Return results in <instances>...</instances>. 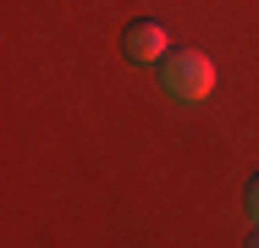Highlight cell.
I'll list each match as a JSON object with an SVG mask.
<instances>
[{"instance_id":"6da1fadb","label":"cell","mask_w":259,"mask_h":248,"mask_svg":"<svg viewBox=\"0 0 259 248\" xmlns=\"http://www.w3.org/2000/svg\"><path fill=\"white\" fill-rule=\"evenodd\" d=\"M160 83H165V94H171V99L199 105V99H209V89H215V61H209L204 50H165V61H160Z\"/></svg>"},{"instance_id":"7a4b0ae2","label":"cell","mask_w":259,"mask_h":248,"mask_svg":"<svg viewBox=\"0 0 259 248\" xmlns=\"http://www.w3.org/2000/svg\"><path fill=\"white\" fill-rule=\"evenodd\" d=\"M121 50H127V61H138V66H160L165 61V28L160 22H133L127 33H121Z\"/></svg>"},{"instance_id":"3957f363","label":"cell","mask_w":259,"mask_h":248,"mask_svg":"<svg viewBox=\"0 0 259 248\" xmlns=\"http://www.w3.org/2000/svg\"><path fill=\"white\" fill-rule=\"evenodd\" d=\"M248 215L259 221V177H254V188H248Z\"/></svg>"},{"instance_id":"277c9868","label":"cell","mask_w":259,"mask_h":248,"mask_svg":"<svg viewBox=\"0 0 259 248\" xmlns=\"http://www.w3.org/2000/svg\"><path fill=\"white\" fill-rule=\"evenodd\" d=\"M254 243H259V237H254Z\"/></svg>"}]
</instances>
